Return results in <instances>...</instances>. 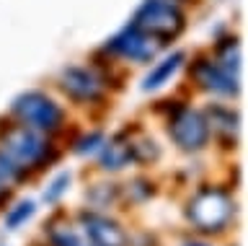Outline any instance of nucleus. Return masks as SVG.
I'll return each instance as SVG.
<instances>
[{
	"instance_id": "1",
	"label": "nucleus",
	"mask_w": 248,
	"mask_h": 246,
	"mask_svg": "<svg viewBox=\"0 0 248 246\" xmlns=\"http://www.w3.org/2000/svg\"><path fill=\"white\" fill-rule=\"evenodd\" d=\"M0 150L13 161L16 166L26 168H42L54 158L52 143L44 137V132H36L26 125L5 130V135L0 137Z\"/></svg>"
},
{
	"instance_id": "2",
	"label": "nucleus",
	"mask_w": 248,
	"mask_h": 246,
	"mask_svg": "<svg viewBox=\"0 0 248 246\" xmlns=\"http://www.w3.org/2000/svg\"><path fill=\"white\" fill-rule=\"evenodd\" d=\"M186 218L202 233H220L232 218V199L217 187H204L191 197L186 207Z\"/></svg>"
},
{
	"instance_id": "3",
	"label": "nucleus",
	"mask_w": 248,
	"mask_h": 246,
	"mask_svg": "<svg viewBox=\"0 0 248 246\" xmlns=\"http://www.w3.org/2000/svg\"><path fill=\"white\" fill-rule=\"evenodd\" d=\"M132 24L137 29H142L145 34L155 36V39L163 44V42H168V39H173V36L181 34L184 13L178 11V5L170 3V0H145L137 8Z\"/></svg>"
},
{
	"instance_id": "4",
	"label": "nucleus",
	"mask_w": 248,
	"mask_h": 246,
	"mask_svg": "<svg viewBox=\"0 0 248 246\" xmlns=\"http://www.w3.org/2000/svg\"><path fill=\"white\" fill-rule=\"evenodd\" d=\"M13 112L21 119V125L36 130V132H54V130L62 127V119H65L60 106L39 91L21 94L13 101Z\"/></svg>"
},
{
	"instance_id": "5",
	"label": "nucleus",
	"mask_w": 248,
	"mask_h": 246,
	"mask_svg": "<svg viewBox=\"0 0 248 246\" xmlns=\"http://www.w3.org/2000/svg\"><path fill=\"white\" fill-rule=\"evenodd\" d=\"M168 132H170V137H173V143L178 148L189 150V153L202 150L209 140V127H207L204 114H199L194 109H178L173 117H170Z\"/></svg>"
},
{
	"instance_id": "6",
	"label": "nucleus",
	"mask_w": 248,
	"mask_h": 246,
	"mask_svg": "<svg viewBox=\"0 0 248 246\" xmlns=\"http://www.w3.org/2000/svg\"><path fill=\"white\" fill-rule=\"evenodd\" d=\"M108 47H111L116 55H122V57H127V60H135V63H147V60H153L155 55H158L160 42L155 39V36L145 34L142 29H137L135 24H129L127 29H122V32L116 34L111 42H108Z\"/></svg>"
},
{
	"instance_id": "7",
	"label": "nucleus",
	"mask_w": 248,
	"mask_h": 246,
	"mask_svg": "<svg viewBox=\"0 0 248 246\" xmlns=\"http://www.w3.org/2000/svg\"><path fill=\"white\" fill-rule=\"evenodd\" d=\"M60 86L75 101H98L104 96V81L91 67H67L60 75Z\"/></svg>"
},
{
	"instance_id": "8",
	"label": "nucleus",
	"mask_w": 248,
	"mask_h": 246,
	"mask_svg": "<svg viewBox=\"0 0 248 246\" xmlns=\"http://www.w3.org/2000/svg\"><path fill=\"white\" fill-rule=\"evenodd\" d=\"M80 228H83V233L91 238L93 246H127L124 230L116 226L114 220H108L106 215L83 213L80 215Z\"/></svg>"
},
{
	"instance_id": "9",
	"label": "nucleus",
	"mask_w": 248,
	"mask_h": 246,
	"mask_svg": "<svg viewBox=\"0 0 248 246\" xmlns=\"http://www.w3.org/2000/svg\"><path fill=\"white\" fill-rule=\"evenodd\" d=\"M194 75H197L199 86L207 88V91H212V94L232 96L238 91V78L232 73L225 70L217 60H199L197 67H194Z\"/></svg>"
},
{
	"instance_id": "10",
	"label": "nucleus",
	"mask_w": 248,
	"mask_h": 246,
	"mask_svg": "<svg viewBox=\"0 0 248 246\" xmlns=\"http://www.w3.org/2000/svg\"><path fill=\"white\" fill-rule=\"evenodd\" d=\"M132 158H135V145L129 140H122V137L108 140L104 145V150H101V166H104L106 171H119V168H124Z\"/></svg>"
},
{
	"instance_id": "11",
	"label": "nucleus",
	"mask_w": 248,
	"mask_h": 246,
	"mask_svg": "<svg viewBox=\"0 0 248 246\" xmlns=\"http://www.w3.org/2000/svg\"><path fill=\"white\" fill-rule=\"evenodd\" d=\"M181 63H184V55H181V52H176V55L166 57L163 63H158L150 73H147V78H145V83H142V88H145V91L160 88L163 83H168L170 78H173V73L178 70V67H181Z\"/></svg>"
},
{
	"instance_id": "12",
	"label": "nucleus",
	"mask_w": 248,
	"mask_h": 246,
	"mask_svg": "<svg viewBox=\"0 0 248 246\" xmlns=\"http://www.w3.org/2000/svg\"><path fill=\"white\" fill-rule=\"evenodd\" d=\"M52 244L54 246H93L91 238L83 233V228H73V226H62L54 230Z\"/></svg>"
},
{
	"instance_id": "13",
	"label": "nucleus",
	"mask_w": 248,
	"mask_h": 246,
	"mask_svg": "<svg viewBox=\"0 0 248 246\" xmlns=\"http://www.w3.org/2000/svg\"><path fill=\"white\" fill-rule=\"evenodd\" d=\"M207 127H212V130H220V132H228V135H232L235 132V122H238V117L232 114L230 109H222V106H215L212 112L207 114Z\"/></svg>"
},
{
	"instance_id": "14",
	"label": "nucleus",
	"mask_w": 248,
	"mask_h": 246,
	"mask_svg": "<svg viewBox=\"0 0 248 246\" xmlns=\"http://www.w3.org/2000/svg\"><path fill=\"white\" fill-rule=\"evenodd\" d=\"M34 202H18L16 207H11L8 210V215H5V226L11 228V230H16V228H21L23 223H26L31 215H34Z\"/></svg>"
},
{
	"instance_id": "15",
	"label": "nucleus",
	"mask_w": 248,
	"mask_h": 246,
	"mask_svg": "<svg viewBox=\"0 0 248 246\" xmlns=\"http://www.w3.org/2000/svg\"><path fill=\"white\" fill-rule=\"evenodd\" d=\"M23 176H26V171H23L21 166H16L11 158L5 156L3 150H0V179H3L8 187H11V184H16V181H21Z\"/></svg>"
},
{
	"instance_id": "16",
	"label": "nucleus",
	"mask_w": 248,
	"mask_h": 246,
	"mask_svg": "<svg viewBox=\"0 0 248 246\" xmlns=\"http://www.w3.org/2000/svg\"><path fill=\"white\" fill-rule=\"evenodd\" d=\"M70 179H73L70 174H60L57 179H54V181L49 184V189L44 192V199H46V202H57V199H60V197L67 192V187H70Z\"/></svg>"
},
{
	"instance_id": "17",
	"label": "nucleus",
	"mask_w": 248,
	"mask_h": 246,
	"mask_svg": "<svg viewBox=\"0 0 248 246\" xmlns=\"http://www.w3.org/2000/svg\"><path fill=\"white\" fill-rule=\"evenodd\" d=\"M101 143H104V135H101V132H93V135L83 137V140L78 143V153H85V150L91 153V150H96V148H98Z\"/></svg>"
},
{
	"instance_id": "18",
	"label": "nucleus",
	"mask_w": 248,
	"mask_h": 246,
	"mask_svg": "<svg viewBox=\"0 0 248 246\" xmlns=\"http://www.w3.org/2000/svg\"><path fill=\"white\" fill-rule=\"evenodd\" d=\"M8 195H11V189H8V184L0 179V205H3L5 199H8Z\"/></svg>"
},
{
	"instance_id": "19",
	"label": "nucleus",
	"mask_w": 248,
	"mask_h": 246,
	"mask_svg": "<svg viewBox=\"0 0 248 246\" xmlns=\"http://www.w3.org/2000/svg\"><path fill=\"white\" fill-rule=\"evenodd\" d=\"M186 246H207V244H186Z\"/></svg>"
}]
</instances>
